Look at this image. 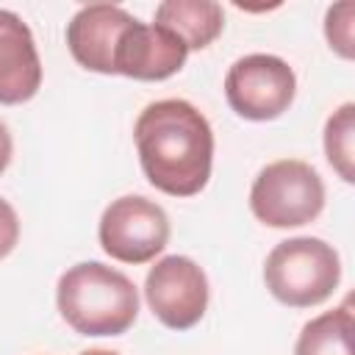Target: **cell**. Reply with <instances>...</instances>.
Masks as SVG:
<instances>
[{
    "label": "cell",
    "instance_id": "6da1fadb",
    "mask_svg": "<svg viewBox=\"0 0 355 355\" xmlns=\"http://www.w3.org/2000/svg\"><path fill=\"white\" fill-rule=\"evenodd\" d=\"M133 139L150 186L169 197H194L205 189L214 130L189 100L150 103L133 125Z\"/></svg>",
    "mask_w": 355,
    "mask_h": 355
},
{
    "label": "cell",
    "instance_id": "3957f363",
    "mask_svg": "<svg viewBox=\"0 0 355 355\" xmlns=\"http://www.w3.org/2000/svg\"><path fill=\"white\" fill-rule=\"evenodd\" d=\"M338 280V252L316 236H297L275 244L263 263V283L269 294L288 308L324 302L336 291Z\"/></svg>",
    "mask_w": 355,
    "mask_h": 355
},
{
    "label": "cell",
    "instance_id": "7a4b0ae2",
    "mask_svg": "<svg viewBox=\"0 0 355 355\" xmlns=\"http://www.w3.org/2000/svg\"><path fill=\"white\" fill-rule=\"evenodd\" d=\"M61 319L80 336H122L139 313L133 280L100 261L69 266L55 286Z\"/></svg>",
    "mask_w": 355,
    "mask_h": 355
},
{
    "label": "cell",
    "instance_id": "5b68a950",
    "mask_svg": "<svg viewBox=\"0 0 355 355\" xmlns=\"http://www.w3.org/2000/svg\"><path fill=\"white\" fill-rule=\"evenodd\" d=\"M297 94V75L294 69L269 53H252L239 61L225 75V97L227 105L252 122L277 119Z\"/></svg>",
    "mask_w": 355,
    "mask_h": 355
},
{
    "label": "cell",
    "instance_id": "9a60e30c",
    "mask_svg": "<svg viewBox=\"0 0 355 355\" xmlns=\"http://www.w3.org/2000/svg\"><path fill=\"white\" fill-rule=\"evenodd\" d=\"M19 241V219L17 211L11 208V202H6L0 197V261L17 247Z\"/></svg>",
    "mask_w": 355,
    "mask_h": 355
},
{
    "label": "cell",
    "instance_id": "e0dca14e",
    "mask_svg": "<svg viewBox=\"0 0 355 355\" xmlns=\"http://www.w3.org/2000/svg\"><path fill=\"white\" fill-rule=\"evenodd\" d=\"M80 355H119V352H111V349H86Z\"/></svg>",
    "mask_w": 355,
    "mask_h": 355
},
{
    "label": "cell",
    "instance_id": "52a82bcc",
    "mask_svg": "<svg viewBox=\"0 0 355 355\" xmlns=\"http://www.w3.org/2000/svg\"><path fill=\"white\" fill-rule=\"evenodd\" d=\"M144 297L161 324L172 330H189L205 316L208 277L191 258L166 255L147 272Z\"/></svg>",
    "mask_w": 355,
    "mask_h": 355
},
{
    "label": "cell",
    "instance_id": "5bb4252c",
    "mask_svg": "<svg viewBox=\"0 0 355 355\" xmlns=\"http://www.w3.org/2000/svg\"><path fill=\"white\" fill-rule=\"evenodd\" d=\"M352 17H355L352 3H336L327 8L324 36L341 58H352Z\"/></svg>",
    "mask_w": 355,
    "mask_h": 355
},
{
    "label": "cell",
    "instance_id": "ba28073f",
    "mask_svg": "<svg viewBox=\"0 0 355 355\" xmlns=\"http://www.w3.org/2000/svg\"><path fill=\"white\" fill-rule=\"evenodd\" d=\"M133 19L136 17L111 3L83 6L67 25V47L72 58L92 72L114 75L116 47Z\"/></svg>",
    "mask_w": 355,
    "mask_h": 355
},
{
    "label": "cell",
    "instance_id": "7c38bea8",
    "mask_svg": "<svg viewBox=\"0 0 355 355\" xmlns=\"http://www.w3.org/2000/svg\"><path fill=\"white\" fill-rule=\"evenodd\" d=\"M352 308L344 302L336 311H327L305 322L294 355H355L352 352Z\"/></svg>",
    "mask_w": 355,
    "mask_h": 355
},
{
    "label": "cell",
    "instance_id": "8992f818",
    "mask_svg": "<svg viewBox=\"0 0 355 355\" xmlns=\"http://www.w3.org/2000/svg\"><path fill=\"white\" fill-rule=\"evenodd\" d=\"M97 236L100 247L114 261L147 263L164 252L169 241V216L158 202L141 194H125L111 200L103 211Z\"/></svg>",
    "mask_w": 355,
    "mask_h": 355
},
{
    "label": "cell",
    "instance_id": "4fadbf2b",
    "mask_svg": "<svg viewBox=\"0 0 355 355\" xmlns=\"http://www.w3.org/2000/svg\"><path fill=\"white\" fill-rule=\"evenodd\" d=\"M324 155L344 183L355 180V105L344 103L324 125Z\"/></svg>",
    "mask_w": 355,
    "mask_h": 355
},
{
    "label": "cell",
    "instance_id": "2e32d148",
    "mask_svg": "<svg viewBox=\"0 0 355 355\" xmlns=\"http://www.w3.org/2000/svg\"><path fill=\"white\" fill-rule=\"evenodd\" d=\"M11 155H14V141H11V133H8L6 122L0 119V175L8 169Z\"/></svg>",
    "mask_w": 355,
    "mask_h": 355
},
{
    "label": "cell",
    "instance_id": "8fae6325",
    "mask_svg": "<svg viewBox=\"0 0 355 355\" xmlns=\"http://www.w3.org/2000/svg\"><path fill=\"white\" fill-rule=\"evenodd\" d=\"M155 25L175 33L189 50H202L222 33L225 11L214 0H166L155 8Z\"/></svg>",
    "mask_w": 355,
    "mask_h": 355
},
{
    "label": "cell",
    "instance_id": "30bf717a",
    "mask_svg": "<svg viewBox=\"0 0 355 355\" xmlns=\"http://www.w3.org/2000/svg\"><path fill=\"white\" fill-rule=\"evenodd\" d=\"M42 86V61L31 28L0 8V103L19 105L36 97Z\"/></svg>",
    "mask_w": 355,
    "mask_h": 355
},
{
    "label": "cell",
    "instance_id": "277c9868",
    "mask_svg": "<svg viewBox=\"0 0 355 355\" xmlns=\"http://www.w3.org/2000/svg\"><path fill=\"white\" fill-rule=\"evenodd\" d=\"M252 214L269 227H300L324 208V183L319 172L297 158L266 164L250 189Z\"/></svg>",
    "mask_w": 355,
    "mask_h": 355
},
{
    "label": "cell",
    "instance_id": "9c48e42d",
    "mask_svg": "<svg viewBox=\"0 0 355 355\" xmlns=\"http://www.w3.org/2000/svg\"><path fill=\"white\" fill-rule=\"evenodd\" d=\"M189 47L169 33L161 25H147L133 19V25L125 31L116 58H114V75H125L133 80H166L186 64Z\"/></svg>",
    "mask_w": 355,
    "mask_h": 355
}]
</instances>
